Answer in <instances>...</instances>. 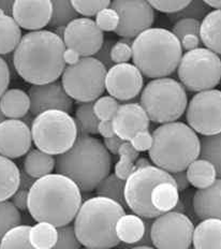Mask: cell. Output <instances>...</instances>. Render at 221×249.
Listing matches in <instances>:
<instances>
[{
    "instance_id": "6da1fadb",
    "label": "cell",
    "mask_w": 221,
    "mask_h": 249,
    "mask_svg": "<svg viewBox=\"0 0 221 249\" xmlns=\"http://www.w3.org/2000/svg\"><path fill=\"white\" fill-rule=\"evenodd\" d=\"M64 41L53 31L39 30L24 35L13 52V67L32 85L58 81L66 68Z\"/></svg>"
},
{
    "instance_id": "7a4b0ae2",
    "label": "cell",
    "mask_w": 221,
    "mask_h": 249,
    "mask_svg": "<svg viewBox=\"0 0 221 249\" xmlns=\"http://www.w3.org/2000/svg\"><path fill=\"white\" fill-rule=\"evenodd\" d=\"M83 203L82 191L74 181L52 173L34 181L28 191L27 210L37 222L56 228L70 225Z\"/></svg>"
},
{
    "instance_id": "3957f363",
    "label": "cell",
    "mask_w": 221,
    "mask_h": 249,
    "mask_svg": "<svg viewBox=\"0 0 221 249\" xmlns=\"http://www.w3.org/2000/svg\"><path fill=\"white\" fill-rule=\"evenodd\" d=\"M111 169L112 156L103 143L87 134H78L73 146L55 158L56 173L74 181L83 193L95 191Z\"/></svg>"
},
{
    "instance_id": "277c9868",
    "label": "cell",
    "mask_w": 221,
    "mask_h": 249,
    "mask_svg": "<svg viewBox=\"0 0 221 249\" xmlns=\"http://www.w3.org/2000/svg\"><path fill=\"white\" fill-rule=\"evenodd\" d=\"M126 214L117 202L94 196L82 203L74 218V232L82 246L90 249H112L120 244L116 224Z\"/></svg>"
},
{
    "instance_id": "5b68a950",
    "label": "cell",
    "mask_w": 221,
    "mask_h": 249,
    "mask_svg": "<svg viewBox=\"0 0 221 249\" xmlns=\"http://www.w3.org/2000/svg\"><path fill=\"white\" fill-rule=\"evenodd\" d=\"M182 56L181 42L167 29L150 28L133 40V64L148 79H162L173 74Z\"/></svg>"
},
{
    "instance_id": "8992f818",
    "label": "cell",
    "mask_w": 221,
    "mask_h": 249,
    "mask_svg": "<svg viewBox=\"0 0 221 249\" xmlns=\"http://www.w3.org/2000/svg\"><path fill=\"white\" fill-rule=\"evenodd\" d=\"M152 137L153 144L148 150L152 162L170 174L185 171L199 158L200 139L186 124H160Z\"/></svg>"
},
{
    "instance_id": "52a82bcc",
    "label": "cell",
    "mask_w": 221,
    "mask_h": 249,
    "mask_svg": "<svg viewBox=\"0 0 221 249\" xmlns=\"http://www.w3.org/2000/svg\"><path fill=\"white\" fill-rule=\"evenodd\" d=\"M187 105L186 89L171 77L153 80L142 89L140 106L153 123L163 124L178 121Z\"/></svg>"
},
{
    "instance_id": "ba28073f",
    "label": "cell",
    "mask_w": 221,
    "mask_h": 249,
    "mask_svg": "<svg viewBox=\"0 0 221 249\" xmlns=\"http://www.w3.org/2000/svg\"><path fill=\"white\" fill-rule=\"evenodd\" d=\"M30 131L37 149L51 156L68 152L78 139L74 118L58 110L45 111L35 116Z\"/></svg>"
},
{
    "instance_id": "9c48e42d",
    "label": "cell",
    "mask_w": 221,
    "mask_h": 249,
    "mask_svg": "<svg viewBox=\"0 0 221 249\" xmlns=\"http://www.w3.org/2000/svg\"><path fill=\"white\" fill-rule=\"evenodd\" d=\"M106 71L95 57H82L76 65L66 67L60 82L72 100L95 102L105 90Z\"/></svg>"
},
{
    "instance_id": "30bf717a",
    "label": "cell",
    "mask_w": 221,
    "mask_h": 249,
    "mask_svg": "<svg viewBox=\"0 0 221 249\" xmlns=\"http://www.w3.org/2000/svg\"><path fill=\"white\" fill-rule=\"evenodd\" d=\"M176 70L185 89L194 92L215 89L221 79L220 57L207 49L199 48L186 52Z\"/></svg>"
},
{
    "instance_id": "8fae6325",
    "label": "cell",
    "mask_w": 221,
    "mask_h": 249,
    "mask_svg": "<svg viewBox=\"0 0 221 249\" xmlns=\"http://www.w3.org/2000/svg\"><path fill=\"white\" fill-rule=\"evenodd\" d=\"M160 183L175 184V181L171 174L155 165L135 170L128 176L124 196L126 204L133 214L145 219H155L161 215L151 202L153 189Z\"/></svg>"
},
{
    "instance_id": "7c38bea8",
    "label": "cell",
    "mask_w": 221,
    "mask_h": 249,
    "mask_svg": "<svg viewBox=\"0 0 221 249\" xmlns=\"http://www.w3.org/2000/svg\"><path fill=\"white\" fill-rule=\"evenodd\" d=\"M193 230V222L184 213H164L152 222V245L156 249H188L192 244Z\"/></svg>"
},
{
    "instance_id": "4fadbf2b",
    "label": "cell",
    "mask_w": 221,
    "mask_h": 249,
    "mask_svg": "<svg viewBox=\"0 0 221 249\" xmlns=\"http://www.w3.org/2000/svg\"><path fill=\"white\" fill-rule=\"evenodd\" d=\"M188 126L195 133L215 136L221 131V92L210 89L197 92L186 107Z\"/></svg>"
},
{
    "instance_id": "5bb4252c",
    "label": "cell",
    "mask_w": 221,
    "mask_h": 249,
    "mask_svg": "<svg viewBox=\"0 0 221 249\" xmlns=\"http://www.w3.org/2000/svg\"><path fill=\"white\" fill-rule=\"evenodd\" d=\"M110 8L119 18L115 34L122 38L136 39L155 22V10L145 0H115Z\"/></svg>"
},
{
    "instance_id": "9a60e30c",
    "label": "cell",
    "mask_w": 221,
    "mask_h": 249,
    "mask_svg": "<svg viewBox=\"0 0 221 249\" xmlns=\"http://www.w3.org/2000/svg\"><path fill=\"white\" fill-rule=\"evenodd\" d=\"M63 41L66 49L75 51L81 57H92L103 44L104 35L95 20L79 18L65 28Z\"/></svg>"
},
{
    "instance_id": "2e32d148",
    "label": "cell",
    "mask_w": 221,
    "mask_h": 249,
    "mask_svg": "<svg viewBox=\"0 0 221 249\" xmlns=\"http://www.w3.org/2000/svg\"><path fill=\"white\" fill-rule=\"evenodd\" d=\"M143 75L135 65L118 64L106 71L105 89L116 100H132L143 89Z\"/></svg>"
},
{
    "instance_id": "e0dca14e",
    "label": "cell",
    "mask_w": 221,
    "mask_h": 249,
    "mask_svg": "<svg viewBox=\"0 0 221 249\" xmlns=\"http://www.w3.org/2000/svg\"><path fill=\"white\" fill-rule=\"evenodd\" d=\"M28 96L30 99L29 113L34 117L51 110L70 114L73 107V100L67 95L60 81L44 85H33L29 88Z\"/></svg>"
},
{
    "instance_id": "ac0fdd59",
    "label": "cell",
    "mask_w": 221,
    "mask_h": 249,
    "mask_svg": "<svg viewBox=\"0 0 221 249\" xmlns=\"http://www.w3.org/2000/svg\"><path fill=\"white\" fill-rule=\"evenodd\" d=\"M32 145L30 128L20 119H6L0 124V156L11 160L20 158Z\"/></svg>"
},
{
    "instance_id": "d6986e66",
    "label": "cell",
    "mask_w": 221,
    "mask_h": 249,
    "mask_svg": "<svg viewBox=\"0 0 221 249\" xmlns=\"http://www.w3.org/2000/svg\"><path fill=\"white\" fill-rule=\"evenodd\" d=\"M111 122L115 136L122 142H130L136 133L148 130L151 126L150 118L138 103L119 105Z\"/></svg>"
},
{
    "instance_id": "ffe728a7",
    "label": "cell",
    "mask_w": 221,
    "mask_h": 249,
    "mask_svg": "<svg viewBox=\"0 0 221 249\" xmlns=\"http://www.w3.org/2000/svg\"><path fill=\"white\" fill-rule=\"evenodd\" d=\"M52 15L51 0H17L13 3L12 18L26 30L39 31L48 26Z\"/></svg>"
},
{
    "instance_id": "44dd1931",
    "label": "cell",
    "mask_w": 221,
    "mask_h": 249,
    "mask_svg": "<svg viewBox=\"0 0 221 249\" xmlns=\"http://www.w3.org/2000/svg\"><path fill=\"white\" fill-rule=\"evenodd\" d=\"M193 211L199 219H220L221 180L217 178L207 188L198 189L193 196Z\"/></svg>"
},
{
    "instance_id": "7402d4cb",
    "label": "cell",
    "mask_w": 221,
    "mask_h": 249,
    "mask_svg": "<svg viewBox=\"0 0 221 249\" xmlns=\"http://www.w3.org/2000/svg\"><path fill=\"white\" fill-rule=\"evenodd\" d=\"M193 249H221V220L205 219L194 228Z\"/></svg>"
},
{
    "instance_id": "603a6c76",
    "label": "cell",
    "mask_w": 221,
    "mask_h": 249,
    "mask_svg": "<svg viewBox=\"0 0 221 249\" xmlns=\"http://www.w3.org/2000/svg\"><path fill=\"white\" fill-rule=\"evenodd\" d=\"M0 110L9 119H22L30 111V99L26 91L11 88L0 97Z\"/></svg>"
},
{
    "instance_id": "cb8c5ba5",
    "label": "cell",
    "mask_w": 221,
    "mask_h": 249,
    "mask_svg": "<svg viewBox=\"0 0 221 249\" xmlns=\"http://www.w3.org/2000/svg\"><path fill=\"white\" fill-rule=\"evenodd\" d=\"M220 26L221 12L220 10H214L202 19V23L200 24L199 34L200 41L205 45V49L218 56L221 53Z\"/></svg>"
},
{
    "instance_id": "d4e9b609",
    "label": "cell",
    "mask_w": 221,
    "mask_h": 249,
    "mask_svg": "<svg viewBox=\"0 0 221 249\" xmlns=\"http://www.w3.org/2000/svg\"><path fill=\"white\" fill-rule=\"evenodd\" d=\"M115 231L119 242L126 244L127 249L131 248L135 244L142 240L144 233H145L144 218L135 214H125L117 221Z\"/></svg>"
},
{
    "instance_id": "484cf974",
    "label": "cell",
    "mask_w": 221,
    "mask_h": 249,
    "mask_svg": "<svg viewBox=\"0 0 221 249\" xmlns=\"http://www.w3.org/2000/svg\"><path fill=\"white\" fill-rule=\"evenodd\" d=\"M22 37V30L14 18L0 11V56L13 53Z\"/></svg>"
},
{
    "instance_id": "4316f807",
    "label": "cell",
    "mask_w": 221,
    "mask_h": 249,
    "mask_svg": "<svg viewBox=\"0 0 221 249\" xmlns=\"http://www.w3.org/2000/svg\"><path fill=\"white\" fill-rule=\"evenodd\" d=\"M23 169L32 178L39 179L52 174L55 169V158L37 148L30 149L24 159Z\"/></svg>"
},
{
    "instance_id": "83f0119b",
    "label": "cell",
    "mask_w": 221,
    "mask_h": 249,
    "mask_svg": "<svg viewBox=\"0 0 221 249\" xmlns=\"http://www.w3.org/2000/svg\"><path fill=\"white\" fill-rule=\"evenodd\" d=\"M19 186V169L11 159L0 156V202L8 201Z\"/></svg>"
},
{
    "instance_id": "f1b7e54d",
    "label": "cell",
    "mask_w": 221,
    "mask_h": 249,
    "mask_svg": "<svg viewBox=\"0 0 221 249\" xmlns=\"http://www.w3.org/2000/svg\"><path fill=\"white\" fill-rule=\"evenodd\" d=\"M151 202L160 214L175 210L179 202V193L173 183H160L152 191Z\"/></svg>"
},
{
    "instance_id": "f546056e",
    "label": "cell",
    "mask_w": 221,
    "mask_h": 249,
    "mask_svg": "<svg viewBox=\"0 0 221 249\" xmlns=\"http://www.w3.org/2000/svg\"><path fill=\"white\" fill-rule=\"evenodd\" d=\"M186 174L189 184L197 189L207 188L217 179V172L214 165L199 158L189 164Z\"/></svg>"
},
{
    "instance_id": "4dcf8cb0",
    "label": "cell",
    "mask_w": 221,
    "mask_h": 249,
    "mask_svg": "<svg viewBox=\"0 0 221 249\" xmlns=\"http://www.w3.org/2000/svg\"><path fill=\"white\" fill-rule=\"evenodd\" d=\"M200 139V152L199 159L205 160L212 163L216 172H217L218 178L221 175V136L215 134V136H202Z\"/></svg>"
},
{
    "instance_id": "1f68e13d",
    "label": "cell",
    "mask_w": 221,
    "mask_h": 249,
    "mask_svg": "<svg viewBox=\"0 0 221 249\" xmlns=\"http://www.w3.org/2000/svg\"><path fill=\"white\" fill-rule=\"evenodd\" d=\"M28 237L34 249H52L57 241V228L46 222H38L30 228Z\"/></svg>"
},
{
    "instance_id": "d6a6232c",
    "label": "cell",
    "mask_w": 221,
    "mask_h": 249,
    "mask_svg": "<svg viewBox=\"0 0 221 249\" xmlns=\"http://www.w3.org/2000/svg\"><path fill=\"white\" fill-rule=\"evenodd\" d=\"M125 180L118 178L115 174L110 173L106 178L97 186L95 189L98 196H103L117 202L122 207L127 206L124 196Z\"/></svg>"
},
{
    "instance_id": "836d02e7",
    "label": "cell",
    "mask_w": 221,
    "mask_h": 249,
    "mask_svg": "<svg viewBox=\"0 0 221 249\" xmlns=\"http://www.w3.org/2000/svg\"><path fill=\"white\" fill-rule=\"evenodd\" d=\"M92 103L94 102L81 103L76 108L74 121L78 128V134L92 136L98 133V124L100 121L96 116Z\"/></svg>"
},
{
    "instance_id": "e575fe53",
    "label": "cell",
    "mask_w": 221,
    "mask_h": 249,
    "mask_svg": "<svg viewBox=\"0 0 221 249\" xmlns=\"http://www.w3.org/2000/svg\"><path fill=\"white\" fill-rule=\"evenodd\" d=\"M79 18V14L69 0H54L52 1V15L49 26L51 28H66L72 20Z\"/></svg>"
},
{
    "instance_id": "d590c367",
    "label": "cell",
    "mask_w": 221,
    "mask_h": 249,
    "mask_svg": "<svg viewBox=\"0 0 221 249\" xmlns=\"http://www.w3.org/2000/svg\"><path fill=\"white\" fill-rule=\"evenodd\" d=\"M118 161L115 164V175L118 178L126 180L135 168L136 160L140 156V153L131 146L130 142H124L118 149Z\"/></svg>"
},
{
    "instance_id": "8d00e7d4",
    "label": "cell",
    "mask_w": 221,
    "mask_h": 249,
    "mask_svg": "<svg viewBox=\"0 0 221 249\" xmlns=\"http://www.w3.org/2000/svg\"><path fill=\"white\" fill-rule=\"evenodd\" d=\"M32 226L20 225L6 233L0 241V249H34L29 242Z\"/></svg>"
},
{
    "instance_id": "74e56055",
    "label": "cell",
    "mask_w": 221,
    "mask_h": 249,
    "mask_svg": "<svg viewBox=\"0 0 221 249\" xmlns=\"http://www.w3.org/2000/svg\"><path fill=\"white\" fill-rule=\"evenodd\" d=\"M22 224V215L11 201L0 202V241L6 233Z\"/></svg>"
},
{
    "instance_id": "f35d334b",
    "label": "cell",
    "mask_w": 221,
    "mask_h": 249,
    "mask_svg": "<svg viewBox=\"0 0 221 249\" xmlns=\"http://www.w3.org/2000/svg\"><path fill=\"white\" fill-rule=\"evenodd\" d=\"M210 12V9L204 3V1H200V0H193L190 1L186 8H184L182 11L174 14H169V20L173 24L181 19L185 18H192L197 20L203 19L206 15Z\"/></svg>"
},
{
    "instance_id": "ab89813d",
    "label": "cell",
    "mask_w": 221,
    "mask_h": 249,
    "mask_svg": "<svg viewBox=\"0 0 221 249\" xmlns=\"http://www.w3.org/2000/svg\"><path fill=\"white\" fill-rule=\"evenodd\" d=\"M118 107H119V103L111 96L100 97L99 99H97L92 103L94 112L100 122L112 121V118L114 117Z\"/></svg>"
},
{
    "instance_id": "60d3db41",
    "label": "cell",
    "mask_w": 221,
    "mask_h": 249,
    "mask_svg": "<svg viewBox=\"0 0 221 249\" xmlns=\"http://www.w3.org/2000/svg\"><path fill=\"white\" fill-rule=\"evenodd\" d=\"M82 244L75 235L73 225L57 228V241L52 249H81Z\"/></svg>"
},
{
    "instance_id": "b9f144b4",
    "label": "cell",
    "mask_w": 221,
    "mask_h": 249,
    "mask_svg": "<svg viewBox=\"0 0 221 249\" xmlns=\"http://www.w3.org/2000/svg\"><path fill=\"white\" fill-rule=\"evenodd\" d=\"M71 3L79 15H83V17L89 18L91 17H96L101 10L109 8L111 1H109V0H96V1L72 0Z\"/></svg>"
},
{
    "instance_id": "7bdbcfd3",
    "label": "cell",
    "mask_w": 221,
    "mask_h": 249,
    "mask_svg": "<svg viewBox=\"0 0 221 249\" xmlns=\"http://www.w3.org/2000/svg\"><path fill=\"white\" fill-rule=\"evenodd\" d=\"M96 25L98 26L102 33L103 31H115L118 23H119V18H118V14L116 11L111 9L110 7L101 10V11L96 15Z\"/></svg>"
},
{
    "instance_id": "ee69618b",
    "label": "cell",
    "mask_w": 221,
    "mask_h": 249,
    "mask_svg": "<svg viewBox=\"0 0 221 249\" xmlns=\"http://www.w3.org/2000/svg\"><path fill=\"white\" fill-rule=\"evenodd\" d=\"M200 23L197 19L192 18H185L181 19L174 24L171 33L181 41L185 36L194 35L199 36L200 34Z\"/></svg>"
},
{
    "instance_id": "f6af8a7d",
    "label": "cell",
    "mask_w": 221,
    "mask_h": 249,
    "mask_svg": "<svg viewBox=\"0 0 221 249\" xmlns=\"http://www.w3.org/2000/svg\"><path fill=\"white\" fill-rule=\"evenodd\" d=\"M132 58V45L122 42L121 40L117 41L111 50V59L113 64H128Z\"/></svg>"
},
{
    "instance_id": "bcb514c9",
    "label": "cell",
    "mask_w": 221,
    "mask_h": 249,
    "mask_svg": "<svg viewBox=\"0 0 221 249\" xmlns=\"http://www.w3.org/2000/svg\"><path fill=\"white\" fill-rule=\"evenodd\" d=\"M190 1H186V0H170V1H148L153 10L160 11L163 13L168 14H174L179 11H182L184 8H186Z\"/></svg>"
},
{
    "instance_id": "7dc6e473",
    "label": "cell",
    "mask_w": 221,
    "mask_h": 249,
    "mask_svg": "<svg viewBox=\"0 0 221 249\" xmlns=\"http://www.w3.org/2000/svg\"><path fill=\"white\" fill-rule=\"evenodd\" d=\"M130 144L137 153L150 150L153 144L152 133L150 132V130H143L137 132L135 134V137L131 139Z\"/></svg>"
},
{
    "instance_id": "c3c4849f",
    "label": "cell",
    "mask_w": 221,
    "mask_h": 249,
    "mask_svg": "<svg viewBox=\"0 0 221 249\" xmlns=\"http://www.w3.org/2000/svg\"><path fill=\"white\" fill-rule=\"evenodd\" d=\"M114 44H115V40L104 39L103 44H102L100 50L98 51L97 54L95 55V58L98 61H100L101 64L104 66V68L106 70H109L111 67L114 66V64H113V61L111 59V50Z\"/></svg>"
},
{
    "instance_id": "681fc988",
    "label": "cell",
    "mask_w": 221,
    "mask_h": 249,
    "mask_svg": "<svg viewBox=\"0 0 221 249\" xmlns=\"http://www.w3.org/2000/svg\"><path fill=\"white\" fill-rule=\"evenodd\" d=\"M10 80H11V73H10L8 62L0 56V97L8 89Z\"/></svg>"
},
{
    "instance_id": "f907efd6",
    "label": "cell",
    "mask_w": 221,
    "mask_h": 249,
    "mask_svg": "<svg viewBox=\"0 0 221 249\" xmlns=\"http://www.w3.org/2000/svg\"><path fill=\"white\" fill-rule=\"evenodd\" d=\"M27 199H28V190L17 189V193L11 196V202L18 211L24 212L27 210Z\"/></svg>"
},
{
    "instance_id": "816d5d0a",
    "label": "cell",
    "mask_w": 221,
    "mask_h": 249,
    "mask_svg": "<svg viewBox=\"0 0 221 249\" xmlns=\"http://www.w3.org/2000/svg\"><path fill=\"white\" fill-rule=\"evenodd\" d=\"M179 42H181L182 49H184L186 52H190V51L199 49L201 41H200L199 36L188 35V36H185Z\"/></svg>"
},
{
    "instance_id": "f5cc1de1",
    "label": "cell",
    "mask_w": 221,
    "mask_h": 249,
    "mask_svg": "<svg viewBox=\"0 0 221 249\" xmlns=\"http://www.w3.org/2000/svg\"><path fill=\"white\" fill-rule=\"evenodd\" d=\"M172 178L174 179V181H175V185H176V188L179 191H185L186 189L189 188V180L187 178V174H186V170L185 171H179V172H175L171 174Z\"/></svg>"
},
{
    "instance_id": "db71d44e",
    "label": "cell",
    "mask_w": 221,
    "mask_h": 249,
    "mask_svg": "<svg viewBox=\"0 0 221 249\" xmlns=\"http://www.w3.org/2000/svg\"><path fill=\"white\" fill-rule=\"evenodd\" d=\"M124 143L121 140L118 138L117 136H114L112 138H107L103 139V145L106 148L107 152H109L111 155H117L118 154V149H119L120 145Z\"/></svg>"
},
{
    "instance_id": "11a10c76",
    "label": "cell",
    "mask_w": 221,
    "mask_h": 249,
    "mask_svg": "<svg viewBox=\"0 0 221 249\" xmlns=\"http://www.w3.org/2000/svg\"><path fill=\"white\" fill-rule=\"evenodd\" d=\"M35 180H37V179L32 178L30 175H28L26 172H25L24 169L19 170V186H18V189H24V190L29 191V189L32 188Z\"/></svg>"
},
{
    "instance_id": "9f6ffc18",
    "label": "cell",
    "mask_w": 221,
    "mask_h": 249,
    "mask_svg": "<svg viewBox=\"0 0 221 249\" xmlns=\"http://www.w3.org/2000/svg\"><path fill=\"white\" fill-rule=\"evenodd\" d=\"M98 133H100L103 139L112 138L115 136L114 130H113L112 122L111 121H102L98 124Z\"/></svg>"
},
{
    "instance_id": "6f0895ef",
    "label": "cell",
    "mask_w": 221,
    "mask_h": 249,
    "mask_svg": "<svg viewBox=\"0 0 221 249\" xmlns=\"http://www.w3.org/2000/svg\"><path fill=\"white\" fill-rule=\"evenodd\" d=\"M81 58H82V57L73 50L66 49L65 52H64V61H65L66 65L74 66V65L78 64Z\"/></svg>"
},
{
    "instance_id": "680465c9",
    "label": "cell",
    "mask_w": 221,
    "mask_h": 249,
    "mask_svg": "<svg viewBox=\"0 0 221 249\" xmlns=\"http://www.w3.org/2000/svg\"><path fill=\"white\" fill-rule=\"evenodd\" d=\"M13 0H0V11L6 13L12 17V9H13Z\"/></svg>"
},
{
    "instance_id": "91938a15",
    "label": "cell",
    "mask_w": 221,
    "mask_h": 249,
    "mask_svg": "<svg viewBox=\"0 0 221 249\" xmlns=\"http://www.w3.org/2000/svg\"><path fill=\"white\" fill-rule=\"evenodd\" d=\"M150 165H153L152 162L148 160L147 158H137L135 162V168H133V171L137 170V169H142V168H146V167H150Z\"/></svg>"
},
{
    "instance_id": "94428289",
    "label": "cell",
    "mask_w": 221,
    "mask_h": 249,
    "mask_svg": "<svg viewBox=\"0 0 221 249\" xmlns=\"http://www.w3.org/2000/svg\"><path fill=\"white\" fill-rule=\"evenodd\" d=\"M204 3L210 9H215V10H219L221 6V1L220 0H207V1H204Z\"/></svg>"
},
{
    "instance_id": "6125c7cd",
    "label": "cell",
    "mask_w": 221,
    "mask_h": 249,
    "mask_svg": "<svg viewBox=\"0 0 221 249\" xmlns=\"http://www.w3.org/2000/svg\"><path fill=\"white\" fill-rule=\"evenodd\" d=\"M34 116H33L30 113H27L26 115H25L22 119H20V121H22L25 124H26V126H28L30 128V127H32L33 123H34Z\"/></svg>"
},
{
    "instance_id": "be15d7a7",
    "label": "cell",
    "mask_w": 221,
    "mask_h": 249,
    "mask_svg": "<svg viewBox=\"0 0 221 249\" xmlns=\"http://www.w3.org/2000/svg\"><path fill=\"white\" fill-rule=\"evenodd\" d=\"M129 249H156V248H153V246H136Z\"/></svg>"
},
{
    "instance_id": "e7e4bbea",
    "label": "cell",
    "mask_w": 221,
    "mask_h": 249,
    "mask_svg": "<svg viewBox=\"0 0 221 249\" xmlns=\"http://www.w3.org/2000/svg\"><path fill=\"white\" fill-rule=\"evenodd\" d=\"M3 121H6V117H4L3 113L1 112V110H0V124H1Z\"/></svg>"
},
{
    "instance_id": "03108f58",
    "label": "cell",
    "mask_w": 221,
    "mask_h": 249,
    "mask_svg": "<svg viewBox=\"0 0 221 249\" xmlns=\"http://www.w3.org/2000/svg\"><path fill=\"white\" fill-rule=\"evenodd\" d=\"M188 249H193V248H188Z\"/></svg>"
},
{
    "instance_id": "003e7915",
    "label": "cell",
    "mask_w": 221,
    "mask_h": 249,
    "mask_svg": "<svg viewBox=\"0 0 221 249\" xmlns=\"http://www.w3.org/2000/svg\"><path fill=\"white\" fill-rule=\"evenodd\" d=\"M86 249H90V248H86Z\"/></svg>"
}]
</instances>
